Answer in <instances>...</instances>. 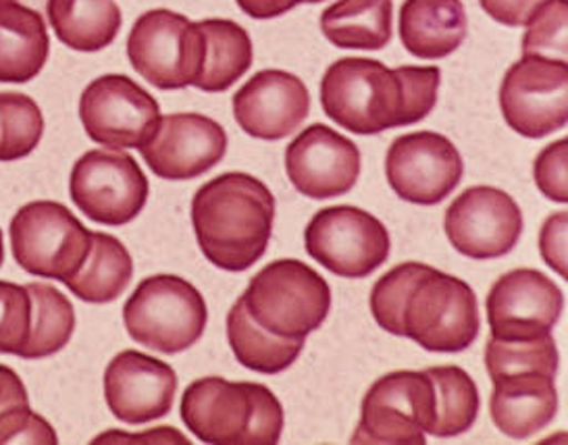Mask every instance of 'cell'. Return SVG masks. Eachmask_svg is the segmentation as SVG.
I'll return each instance as SVG.
<instances>
[{
  "mask_svg": "<svg viewBox=\"0 0 568 445\" xmlns=\"http://www.w3.org/2000/svg\"><path fill=\"white\" fill-rule=\"evenodd\" d=\"M371 313L382 330L429 352H463L479 335V302L467 281L423 263L387 271L371 290Z\"/></svg>",
  "mask_w": 568,
  "mask_h": 445,
  "instance_id": "6da1fadb",
  "label": "cell"
},
{
  "mask_svg": "<svg viewBox=\"0 0 568 445\" xmlns=\"http://www.w3.org/2000/svg\"><path fill=\"white\" fill-rule=\"evenodd\" d=\"M442 83L439 67L402 65L339 59L321 80V104L339 128L358 135L406 128L434 111Z\"/></svg>",
  "mask_w": 568,
  "mask_h": 445,
  "instance_id": "7a4b0ae2",
  "label": "cell"
},
{
  "mask_svg": "<svg viewBox=\"0 0 568 445\" xmlns=\"http://www.w3.org/2000/svg\"><path fill=\"white\" fill-rule=\"evenodd\" d=\"M275 196L248 173H223L192 200V225L202 254L223 271L242 273L267 252Z\"/></svg>",
  "mask_w": 568,
  "mask_h": 445,
  "instance_id": "3957f363",
  "label": "cell"
},
{
  "mask_svg": "<svg viewBox=\"0 0 568 445\" xmlns=\"http://www.w3.org/2000/svg\"><path fill=\"white\" fill-rule=\"evenodd\" d=\"M182 421L202 444H277L284 433V406L261 383L204 377L187 385Z\"/></svg>",
  "mask_w": 568,
  "mask_h": 445,
  "instance_id": "277c9868",
  "label": "cell"
},
{
  "mask_svg": "<svg viewBox=\"0 0 568 445\" xmlns=\"http://www.w3.org/2000/svg\"><path fill=\"white\" fill-rule=\"evenodd\" d=\"M242 302L258 327L285 340H306L329 316L332 290L313 266L284 259L252 277Z\"/></svg>",
  "mask_w": 568,
  "mask_h": 445,
  "instance_id": "5b68a950",
  "label": "cell"
},
{
  "mask_svg": "<svg viewBox=\"0 0 568 445\" xmlns=\"http://www.w3.org/2000/svg\"><path fill=\"white\" fill-rule=\"evenodd\" d=\"M209 321L201 292L184 277L154 275L142 281L123 306V323L140 346L180 354L194 346Z\"/></svg>",
  "mask_w": 568,
  "mask_h": 445,
  "instance_id": "8992f818",
  "label": "cell"
},
{
  "mask_svg": "<svg viewBox=\"0 0 568 445\" xmlns=\"http://www.w3.org/2000/svg\"><path fill=\"white\" fill-rule=\"evenodd\" d=\"M9 235L13 256L26 273L61 283L82 269L92 247V231L65 204L52 200L21 206Z\"/></svg>",
  "mask_w": 568,
  "mask_h": 445,
  "instance_id": "52a82bcc",
  "label": "cell"
},
{
  "mask_svg": "<svg viewBox=\"0 0 568 445\" xmlns=\"http://www.w3.org/2000/svg\"><path fill=\"white\" fill-rule=\"evenodd\" d=\"M435 421L434 381L427 371H396L371 385L352 444H427Z\"/></svg>",
  "mask_w": 568,
  "mask_h": 445,
  "instance_id": "ba28073f",
  "label": "cell"
},
{
  "mask_svg": "<svg viewBox=\"0 0 568 445\" xmlns=\"http://www.w3.org/2000/svg\"><path fill=\"white\" fill-rule=\"evenodd\" d=\"M128 57L135 71L159 90H184L201 75L204 36L201 26L169 9H152L128 38Z\"/></svg>",
  "mask_w": 568,
  "mask_h": 445,
  "instance_id": "9c48e42d",
  "label": "cell"
},
{
  "mask_svg": "<svg viewBox=\"0 0 568 445\" xmlns=\"http://www.w3.org/2000/svg\"><path fill=\"white\" fill-rule=\"evenodd\" d=\"M69 194L90 221L121 227L144 211L151 185L132 154L88 150L71 169Z\"/></svg>",
  "mask_w": 568,
  "mask_h": 445,
  "instance_id": "30bf717a",
  "label": "cell"
},
{
  "mask_svg": "<svg viewBox=\"0 0 568 445\" xmlns=\"http://www.w3.org/2000/svg\"><path fill=\"white\" fill-rule=\"evenodd\" d=\"M306 252L337 277L363 280L389 256V233L377 216L356 206L318 211L304 231Z\"/></svg>",
  "mask_w": 568,
  "mask_h": 445,
  "instance_id": "8fae6325",
  "label": "cell"
},
{
  "mask_svg": "<svg viewBox=\"0 0 568 445\" xmlns=\"http://www.w3.org/2000/svg\"><path fill=\"white\" fill-rule=\"evenodd\" d=\"M500 109L508 128L523 138L539 140L562 130L568 121L567 63L523 54L501 80Z\"/></svg>",
  "mask_w": 568,
  "mask_h": 445,
  "instance_id": "7c38bea8",
  "label": "cell"
},
{
  "mask_svg": "<svg viewBox=\"0 0 568 445\" xmlns=\"http://www.w3.org/2000/svg\"><path fill=\"white\" fill-rule=\"evenodd\" d=\"M80 119L88 138L104 149H140L156 130L161 107L132 78L109 73L88 83Z\"/></svg>",
  "mask_w": 568,
  "mask_h": 445,
  "instance_id": "4fadbf2b",
  "label": "cell"
},
{
  "mask_svg": "<svg viewBox=\"0 0 568 445\" xmlns=\"http://www.w3.org/2000/svg\"><path fill=\"white\" fill-rule=\"evenodd\" d=\"M465 163L458 149L442 133H406L392 142L385 175L392 190L406 202L434 206L458 188Z\"/></svg>",
  "mask_w": 568,
  "mask_h": 445,
  "instance_id": "5bb4252c",
  "label": "cell"
},
{
  "mask_svg": "<svg viewBox=\"0 0 568 445\" xmlns=\"http://www.w3.org/2000/svg\"><path fill=\"white\" fill-rule=\"evenodd\" d=\"M560 287L535 269H515L496 281L485 311L494 340L525 342L551 335L562 316Z\"/></svg>",
  "mask_w": 568,
  "mask_h": 445,
  "instance_id": "9a60e30c",
  "label": "cell"
},
{
  "mask_svg": "<svg viewBox=\"0 0 568 445\" xmlns=\"http://www.w3.org/2000/svg\"><path fill=\"white\" fill-rule=\"evenodd\" d=\"M452 246L473 261L510 254L523 233V213L510 194L473 185L454 200L444 219Z\"/></svg>",
  "mask_w": 568,
  "mask_h": 445,
  "instance_id": "2e32d148",
  "label": "cell"
},
{
  "mask_svg": "<svg viewBox=\"0 0 568 445\" xmlns=\"http://www.w3.org/2000/svg\"><path fill=\"white\" fill-rule=\"evenodd\" d=\"M140 154L161 180H194L217 166L227 152V133L215 119L201 113L161 117Z\"/></svg>",
  "mask_w": 568,
  "mask_h": 445,
  "instance_id": "e0dca14e",
  "label": "cell"
},
{
  "mask_svg": "<svg viewBox=\"0 0 568 445\" xmlns=\"http://www.w3.org/2000/svg\"><path fill=\"white\" fill-rule=\"evenodd\" d=\"M285 171L306 199L344 196L361 178V150L346 135L315 123L285 150Z\"/></svg>",
  "mask_w": 568,
  "mask_h": 445,
  "instance_id": "ac0fdd59",
  "label": "cell"
},
{
  "mask_svg": "<svg viewBox=\"0 0 568 445\" xmlns=\"http://www.w3.org/2000/svg\"><path fill=\"white\" fill-rule=\"evenodd\" d=\"M178 375L149 354L123 350L104 371V400L125 425H146L173 408Z\"/></svg>",
  "mask_w": 568,
  "mask_h": 445,
  "instance_id": "d6986e66",
  "label": "cell"
},
{
  "mask_svg": "<svg viewBox=\"0 0 568 445\" xmlns=\"http://www.w3.org/2000/svg\"><path fill=\"white\" fill-rule=\"evenodd\" d=\"M311 113V94L301 78L282 69L252 75L234 94L237 125L256 140L275 142L296 132Z\"/></svg>",
  "mask_w": 568,
  "mask_h": 445,
  "instance_id": "ffe728a7",
  "label": "cell"
},
{
  "mask_svg": "<svg viewBox=\"0 0 568 445\" xmlns=\"http://www.w3.org/2000/svg\"><path fill=\"white\" fill-rule=\"evenodd\" d=\"M489 380L494 383L489 413L504 435L527 439L550 425L558 411L554 373L544 368H517Z\"/></svg>",
  "mask_w": 568,
  "mask_h": 445,
  "instance_id": "44dd1931",
  "label": "cell"
},
{
  "mask_svg": "<svg viewBox=\"0 0 568 445\" xmlns=\"http://www.w3.org/2000/svg\"><path fill=\"white\" fill-rule=\"evenodd\" d=\"M463 0H404L400 40L413 57L435 61L460 49L467 38Z\"/></svg>",
  "mask_w": 568,
  "mask_h": 445,
  "instance_id": "7402d4cb",
  "label": "cell"
},
{
  "mask_svg": "<svg viewBox=\"0 0 568 445\" xmlns=\"http://www.w3.org/2000/svg\"><path fill=\"white\" fill-rule=\"evenodd\" d=\"M49 52L44 16L13 0H0V82H32L47 65Z\"/></svg>",
  "mask_w": 568,
  "mask_h": 445,
  "instance_id": "603a6c76",
  "label": "cell"
},
{
  "mask_svg": "<svg viewBox=\"0 0 568 445\" xmlns=\"http://www.w3.org/2000/svg\"><path fill=\"white\" fill-rule=\"evenodd\" d=\"M44 13L59 42L78 52L111 47L123 23L115 0H49Z\"/></svg>",
  "mask_w": 568,
  "mask_h": 445,
  "instance_id": "cb8c5ba5",
  "label": "cell"
},
{
  "mask_svg": "<svg viewBox=\"0 0 568 445\" xmlns=\"http://www.w3.org/2000/svg\"><path fill=\"white\" fill-rule=\"evenodd\" d=\"M321 32L337 49L382 50L394 33V2L337 0L323 11Z\"/></svg>",
  "mask_w": 568,
  "mask_h": 445,
  "instance_id": "d4e9b609",
  "label": "cell"
},
{
  "mask_svg": "<svg viewBox=\"0 0 568 445\" xmlns=\"http://www.w3.org/2000/svg\"><path fill=\"white\" fill-rule=\"evenodd\" d=\"M199 26L204 36V59L194 88L211 94L225 92L252 67L251 36L230 19H204Z\"/></svg>",
  "mask_w": 568,
  "mask_h": 445,
  "instance_id": "484cf974",
  "label": "cell"
},
{
  "mask_svg": "<svg viewBox=\"0 0 568 445\" xmlns=\"http://www.w3.org/2000/svg\"><path fill=\"white\" fill-rule=\"evenodd\" d=\"M134 277V261L128 247L109 233H92V247L82 269L65 281L73 296L88 304H109L118 300Z\"/></svg>",
  "mask_w": 568,
  "mask_h": 445,
  "instance_id": "4316f807",
  "label": "cell"
},
{
  "mask_svg": "<svg viewBox=\"0 0 568 445\" xmlns=\"http://www.w3.org/2000/svg\"><path fill=\"white\" fill-rule=\"evenodd\" d=\"M227 340L235 361L261 375L284 373L304 350V340H285L258 327L246 313L242 297L227 314Z\"/></svg>",
  "mask_w": 568,
  "mask_h": 445,
  "instance_id": "83f0119b",
  "label": "cell"
},
{
  "mask_svg": "<svg viewBox=\"0 0 568 445\" xmlns=\"http://www.w3.org/2000/svg\"><path fill=\"white\" fill-rule=\"evenodd\" d=\"M26 287L32 296V330L19 358L42 361L68 346L75 331V313L68 296L49 283H28Z\"/></svg>",
  "mask_w": 568,
  "mask_h": 445,
  "instance_id": "f1b7e54d",
  "label": "cell"
},
{
  "mask_svg": "<svg viewBox=\"0 0 568 445\" xmlns=\"http://www.w3.org/2000/svg\"><path fill=\"white\" fill-rule=\"evenodd\" d=\"M434 381V437H456L467 433L479 416V390L473 377L460 366L427 368Z\"/></svg>",
  "mask_w": 568,
  "mask_h": 445,
  "instance_id": "f546056e",
  "label": "cell"
},
{
  "mask_svg": "<svg viewBox=\"0 0 568 445\" xmlns=\"http://www.w3.org/2000/svg\"><path fill=\"white\" fill-rule=\"evenodd\" d=\"M44 133V117L34 99L21 92H0V163L32 154Z\"/></svg>",
  "mask_w": 568,
  "mask_h": 445,
  "instance_id": "4dcf8cb0",
  "label": "cell"
},
{
  "mask_svg": "<svg viewBox=\"0 0 568 445\" xmlns=\"http://www.w3.org/2000/svg\"><path fill=\"white\" fill-rule=\"evenodd\" d=\"M567 0H548L535 13L523 36V54L567 63Z\"/></svg>",
  "mask_w": 568,
  "mask_h": 445,
  "instance_id": "1f68e13d",
  "label": "cell"
},
{
  "mask_svg": "<svg viewBox=\"0 0 568 445\" xmlns=\"http://www.w3.org/2000/svg\"><path fill=\"white\" fill-rule=\"evenodd\" d=\"M32 330V296L26 285L0 281V354L26 347Z\"/></svg>",
  "mask_w": 568,
  "mask_h": 445,
  "instance_id": "d6a6232c",
  "label": "cell"
},
{
  "mask_svg": "<svg viewBox=\"0 0 568 445\" xmlns=\"http://www.w3.org/2000/svg\"><path fill=\"white\" fill-rule=\"evenodd\" d=\"M59 437L30 404L13 406L0 413V444H57Z\"/></svg>",
  "mask_w": 568,
  "mask_h": 445,
  "instance_id": "836d02e7",
  "label": "cell"
},
{
  "mask_svg": "<svg viewBox=\"0 0 568 445\" xmlns=\"http://www.w3.org/2000/svg\"><path fill=\"white\" fill-rule=\"evenodd\" d=\"M567 161L568 142L567 138H562L541 150L534 163V178L539 192L560 204L568 200Z\"/></svg>",
  "mask_w": 568,
  "mask_h": 445,
  "instance_id": "e575fe53",
  "label": "cell"
},
{
  "mask_svg": "<svg viewBox=\"0 0 568 445\" xmlns=\"http://www.w3.org/2000/svg\"><path fill=\"white\" fill-rule=\"evenodd\" d=\"M539 250L544 261L567 280V213H556L544 223Z\"/></svg>",
  "mask_w": 568,
  "mask_h": 445,
  "instance_id": "d590c367",
  "label": "cell"
},
{
  "mask_svg": "<svg viewBox=\"0 0 568 445\" xmlns=\"http://www.w3.org/2000/svg\"><path fill=\"white\" fill-rule=\"evenodd\" d=\"M548 0H479L481 9L494 21L508 28L527 26L529 19L544 7Z\"/></svg>",
  "mask_w": 568,
  "mask_h": 445,
  "instance_id": "8d00e7d4",
  "label": "cell"
},
{
  "mask_svg": "<svg viewBox=\"0 0 568 445\" xmlns=\"http://www.w3.org/2000/svg\"><path fill=\"white\" fill-rule=\"evenodd\" d=\"M21 404H30L23 381L19 380L13 368L0 364V413Z\"/></svg>",
  "mask_w": 568,
  "mask_h": 445,
  "instance_id": "74e56055",
  "label": "cell"
},
{
  "mask_svg": "<svg viewBox=\"0 0 568 445\" xmlns=\"http://www.w3.org/2000/svg\"><path fill=\"white\" fill-rule=\"evenodd\" d=\"M237 7L252 19H273L292 11L296 4L292 0H235Z\"/></svg>",
  "mask_w": 568,
  "mask_h": 445,
  "instance_id": "f35d334b",
  "label": "cell"
},
{
  "mask_svg": "<svg viewBox=\"0 0 568 445\" xmlns=\"http://www.w3.org/2000/svg\"><path fill=\"white\" fill-rule=\"evenodd\" d=\"M109 439H121V442H146V444H165V442H175V444H190L187 439H185L182 433H178L175 429H156L151 431V433H144V435H123V433H106V435H101V437H97L94 442L99 444V442H109Z\"/></svg>",
  "mask_w": 568,
  "mask_h": 445,
  "instance_id": "ab89813d",
  "label": "cell"
},
{
  "mask_svg": "<svg viewBox=\"0 0 568 445\" xmlns=\"http://www.w3.org/2000/svg\"><path fill=\"white\" fill-rule=\"evenodd\" d=\"M13 2L26 4V7H32V9H36V11L44 13V11H47V2H49V0H13Z\"/></svg>",
  "mask_w": 568,
  "mask_h": 445,
  "instance_id": "60d3db41",
  "label": "cell"
},
{
  "mask_svg": "<svg viewBox=\"0 0 568 445\" xmlns=\"http://www.w3.org/2000/svg\"><path fill=\"white\" fill-rule=\"evenodd\" d=\"M4 263V242H2V231H0V266Z\"/></svg>",
  "mask_w": 568,
  "mask_h": 445,
  "instance_id": "b9f144b4",
  "label": "cell"
},
{
  "mask_svg": "<svg viewBox=\"0 0 568 445\" xmlns=\"http://www.w3.org/2000/svg\"><path fill=\"white\" fill-rule=\"evenodd\" d=\"M294 4H318V2H323V0H292Z\"/></svg>",
  "mask_w": 568,
  "mask_h": 445,
  "instance_id": "7bdbcfd3",
  "label": "cell"
}]
</instances>
